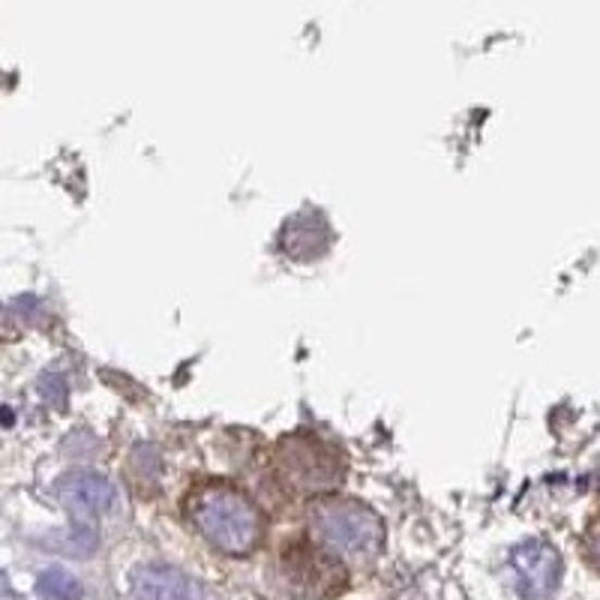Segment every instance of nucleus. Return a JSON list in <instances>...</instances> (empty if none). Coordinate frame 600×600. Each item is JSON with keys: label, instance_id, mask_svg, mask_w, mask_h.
Returning a JSON list of instances; mask_svg holds the SVG:
<instances>
[{"label": "nucleus", "instance_id": "obj_1", "mask_svg": "<svg viewBox=\"0 0 600 600\" xmlns=\"http://www.w3.org/2000/svg\"><path fill=\"white\" fill-rule=\"evenodd\" d=\"M184 513L201 538L225 555H250L264 538L259 504L232 484L211 480L196 487L184 501Z\"/></svg>", "mask_w": 600, "mask_h": 600}, {"label": "nucleus", "instance_id": "obj_2", "mask_svg": "<svg viewBox=\"0 0 600 600\" xmlns=\"http://www.w3.org/2000/svg\"><path fill=\"white\" fill-rule=\"evenodd\" d=\"M310 525L322 547L334 555L373 559L382 550V523L366 504L351 499H322L310 511Z\"/></svg>", "mask_w": 600, "mask_h": 600}, {"label": "nucleus", "instance_id": "obj_3", "mask_svg": "<svg viewBox=\"0 0 600 600\" xmlns=\"http://www.w3.org/2000/svg\"><path fill=\"white\" fill-rule=\"evenodd\" d=\"M288 586L303 600L337 598L349 586V571L342 567L337 555L325 547H315L310 540L291 543L283 555Z\"/></svg>", "mask_w": 600, "mask_h": 600}, {"label": "nucleus", "instance_id": "obj_4", "mask_svg": "<svg viewBox=\"0 0 600 600\" xmlns=\"http://www.w3.org/2000/svg\"><path fill=\"white\" fill-rule=\"evenodd\" d=\"M276 475L291 492L315 496V492H327V489L337 487L342 472H339V465L334 463V457H330V450L325 445L300 441V445L283 448V460H279Z\"/></svg>", "mask_w": 600, "mask_h": 600}, {"label": "nucleus", "instance_id": "obj_5", "mask_svg": "<svg viewBox=\"0 0 600 600\" xmlns=\"http://www.w3.org/2000/svg\"><path fill=\"white\" fill-rule=\"evenodd\" d=\"M525 600H552L562 583V555L547 540H528L511 555Z\"/></svg>", "mask_w": 600, "mask_h": 600}, {"label": "nucleus", "instance_id": "obj_6", "mask_svg": "<svg viewBox=\"0 0 600 600\" xmlns=\"http://www.w3.org/2000/svg\"><path fill=\"white\" fill-rule=\"evenodd\" d=\"M133 595L138 600H204V591L192 576L165 564H145L133 571Z\"/></svg>", "mask_w": 600, "mask_h": 600}, {"label": "nucleus", "instance_id": "obj_7", "mask_svg": "<svg viewBox=\"0 0 600 600\" xmlns=\"http://www.w3.org/2000/svg\"><path fill=\"white\" fill-rule=\"evenodd\" d=\"M61 499L75 516H93V513L112 508L114 489L105 477L78 472V475H70L61 484Z\"/></svg>", "mask_w": 600, "mask_h": 600}, {"label": "nucleus", "instance_id": "obj_8", "mask_svg": "<svg viewBox=\"0 0 600 600\" xmlns=\"http://www.w3.org/2000/svg\"><path fill=\"white\" fill-rule=\"evenodd\" d=\"M37 591L42 600H78L82 598V583L61 567H51L39 576Z\"/></svg>", "mask_w": 600, "mask_h": 600}, {"label": "nucleus", "instance_id": "obj_9", "mask_svg": "<svg viewBox=\"0 0 600 600\" xmlns=\"http://www.w3.org/2000/svg\"><path fill=\"white\" fill-rule=\"evenodd\" d=\"M583 547H586V559L591 567H598L600 571V516L595 523L588 525L586 538H583Z\"/></svg>", "mask_w": 600, "mask_h": 600}]
</instances>
